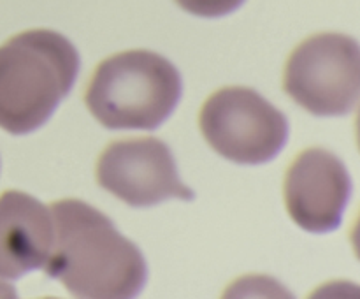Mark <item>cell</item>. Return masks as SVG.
<instances>
[{
  "instance_id": "6da1fadb",
  "label": "cell",
  "mask_w": 360,
  "mask_h": 299,
  "mask_svg": "<svg viewBox=\"0 0 360 299\" xmlns=\"http://www.w3.org/2000/svg\"><path fill=\"white\" fill-rule=\"evenodd\" d=\"M53 243L42 266L76 298H132L146 281L143 253L120 234L109 217L79 199L49 206Z\"/></svg>"
},
{
  "instance_id": "7a4b0ae2",
  "label": "cell",
  "mask_w": 360,
  "mask_h": 299,
  "mask_svg": "<svg viewBox=\"0 0 360 299\" xmlns=\"http://www.w3.org/2000/svg\"><path fill=\"white\" fill-rule=\"evenodd\" d=\"M79 56L48 28L13 35L0 46V129L21 136L41 127L69 94Z\"/></svg>"
},
{
  "instance_id": "3957f363",
  "label": "cell",
  "mask_w": 360,
  "mask_h": 299,
  "mask_svg": "<svg viewBox=\"0 0 360 299\" xmlns=\"http://www.w3.org/2000/svg\"><path fill=\"white\" fill-rule=\"evenodd\" d=\"M181 94L176 67L153 51L130 49L102 60L84 90V104L108 129H157Z\"/></svg>"
},
{
  "instance_id": "277c9868",
  "label": "cell",
  "mask_w": 360,
  "mask_h": 299,
  "mask_svg": "<svg viewBox=\"0 0 360 299\" xmlns=\"http://www.w3.org/2000/svg\"><path fill=\"white\" fill-rule=\"evenodd\" d=\"M283 90L311 115H347L360 91L357 41L333 32L304 39L285 63Z\"/></svg>"
},
{
  "instance_id": "5b68a950",
  "label": "cell",
  "mask_w": 360,
  "mask_h": 299,
  "mask_svg": "<svg viewBox=\"0 0 360 299\" xmlns=\"http://www.w3.org/2000/svg\"><path fill=\"white\" fill-rule=\"evenodd\" d=\"M204 139L236 164H264L287 143L283 113L253 88L225 87L207 97L199 113Z\"/></svg>"
},
{
  "instance_id": "8992f818",
  "label": "cell",
  "mask_w": 360,
  "mask_h": 299,
  "mask_svg": "<svg viewBox=\"0 0 360 299\" xmlns=\"http://www.w3.org/2000/svg\"><path fill=\"white\" fill-rule=\"evenodd\" d=\"M95 176L102 189L130 206L193 197L179 179L169 146L157 137H127L109 143L98 155Z\"/></svg>"
},
{
  "instance_id": "52a82bcc",
  "label": "cell",
  "mask_w": 360,
  "mask_h": 299,
  "mask_svg": "<svg viewBox=\"0 0 360 299\" xmlns=\"http://www.w3.org/2000/svg\"><path fill=\"white\" fill-rule=\"evenodd\" d=\"M350 190L345 164L323 148L301 151L285 172V206L292 220L309 232H329L340 225Z\"/></svg>"
},
{
  "instance_id": "ba28073f",
  "label": "cell",
  "mask_w": 360,
  "mask_h": 299,
  "mask_svg": "<svg viewBox=\"0 0 360 299\" xmlns=\"http://www.w3.org/2000/svg\"><path fill=\"white\" fill-rule=\"evenodd\" d=\"M51 243L48 206L20 190L0 193V278L14 280L44 266Z\"/></svg>"
},
{
  "instance_id": "9c48e42d",
  "label": "cell",
  "mask_w": 360,
  "mask_h": 299,
  "mask_svg": "<svg viewBox=\"0 0 360 299\" xmlns=\"http://www.w3.org/2000/svg\"><path fill=\"white\" fill-rule=\"evenodd\" d=\"M181 9L202 18H218L238 9L245 0H174Z\"/></svg>"
}]
</instances>
